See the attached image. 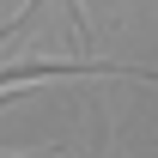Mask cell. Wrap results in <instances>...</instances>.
<instances>
[{
	"mask_svg": "<svg viewBox=\"0 0 158 158\" xmlns=\"http://www.w3.org/2000/svg\"><path fill=\"white\" fill-rule=\"evenodd\" d=\"M31 12H37V0H24V6H19V12H12V19H6V24H0V37H12V31H24V24H31Z\"/></svg>",
	"mask_w": 158,
	"mask_h": 158,
	"instance_id": "obj_1",
	"label": "cell"
}]
</instances>
